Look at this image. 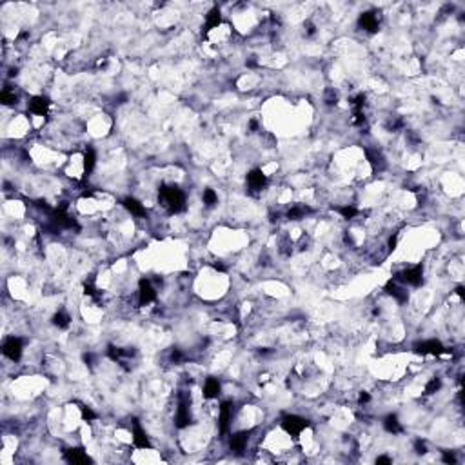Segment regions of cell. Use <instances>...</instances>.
I'll return each mask as SVG.
<instances>
[{
	"mask_svg": "<svg viewBox=\"0 0 465 465\" xmlns=\"http://www.w3.org/2000/svg\"><path fill=\"white\" fill-rule=\"evenodd\" d=\"M0 102L6 104V106H13V104H17V96H15V93H11V91L4 89L0 93Z\"/></svg>",
	"mask_w": 465,
	"mask_h": 465,
	"instance_id": "cell-25",
	"label": "cell"
},
{
	"mask_svg": "<svg viewBox=\"0 0 465 465\" xmlns=\"http://www.w3.org/2000/svg\"><path fill=\"white\" fill-rule=\"evenodd\" d=\"M369 400H371L369 394H367V393H362V394H360V398H358V402H360V404H367Z\"/></svg>",
	"mask_w": 465,
	"mask_h": 465,
	"instance_id": "cell-32",
	"label": "cell"
},
{
	"mask_svg": "<svg viewBox=\"0 0 465 465\" xmlns=\"http://www.w3.org/2000/svg\"><path fill=\"white\" fill-rule=\"evenodd\" d=\"M66 462L80 465V464H89L91 458L84 453V449H69V451H66Z\"/></svg>",
	"mask_w": 465,
	"mask_h": 465,
	"instance_id": "cell-15",
	"label": "cell"
},
{
	"mask_svg": "<svg viewBox=\"0 0 465 465\" xmlns=\"http://www.w3.org/2000/svg\"><path fill=\"white\" fill-rule=\"evenodd\" d=\"M396 280L404 282V284L412 286V287L422 286V282H424V267H422V263H418V265H414V267H409V269H406V271H402V273L396 276Z\"/></svg>",
	"mask_w": 465,
	"mask_h": 465,
	"instance_id": "cell-3",
	"label": "cell"
},
{
	"mask_svg": "<svg viewBox=\"0 0 465 465\" xmlns=\"http://www.w3.org/2000/svg\"><path fill=\"white\" fill-rule=\"evenodd\" d=\"M160 203L169 213H182L185 209V195L182 193V189L174 185H162Z\"/></svg>",
	"mask_w": 465,
	"mask_h": 465,
	"instance_id": "cell-1",
	"label": "cell"
},
{
	"mask_svg": "<svg viewBox=\"0 0 465 465\" xmlns=\"http://www.w3.org/2000/svg\"><path fill=\"white\" fill-rule=\"evenodd\" d=\"M360 26L364 28L365 31H369V33H376L378 31V17H376V13H371V11H367V13H362L360 15Z\"/></svg>",
	"mask_w": 465,
	"mask_h": 465,
	"instance_id": "cell-14",
	"label": "cell"
},
{
	"mask_svg": "<svg viewBox=\"0 0 465 465\" xmlns=\"http://www.w3.org/2000/svg\"><path fill=\"white\" fill-rule=\"evenodd\" d=\"M376 464H391V458H387V456H378V458H376Z\"/></svg>",
	"mask_w": 465,
	"mask_h": 465,
	"instance_id": "cell-34",
	"label": "cell"
},
{
	"mask_svg": "<svg viewBox=\"0 0 465 465\" xmlns=\"http://www.w3.org/2000/svg\"><path fill=\"white\" fill-rule=\"evenodd\" d=\"M440 387H441L440 378H431L429 383L425 385V394H435L436 391H440Z\"/></svg>",
	"mask_w": 465,
	"mask_h": 465,
	"instance_id": "cell-26",
	"label": "cell"
},
{
	"mask_svg": "<svg viewBox=\"0 0 465 465\" xmlns=\"http://www.w3.org/2000/svg\"><path fill=\"white\" fill-rule=\"evenodd\" d=\"M220 394V382L216 378H207L203 383V398L213 400Z\"/></svg>",
	"mask_w": 465,
	"mask_h": 465,
	"instance_id": "cell-18",
	"label": "cell"
},
{
	"mask_svg": "<svg viewBox=\"0 0 465 465\" xmlns=\"http://www.w3.org/2000/svg\"><path fill=\"white\" fill-rule=\"evenodd\" d=\"M171 358H173V362H182V358H184V354L178 351V349H174L173 352H171Z\"/></svg>",
	"mask_w": 465,
	"mask_h": 465,
	"instance_id": "cell-31",
	"label": "cell"
},
{
	"mask_svg": "<svg viewBox=\"0 0 465 465\" xmlns=\"http://www.w3.org/2000/svg\"><path fill=\"white\" fill-rule=\"evenodd\" d=\"M222 22V15H220V9L218 7H213L211 11L207 13V17H205V26H203V33H207V31L215 29V28H218Z\"/></svg>",
	"mask_w": 465,
	"mask_h": 465,
	"instance_id": "cell-17",
	"label": "cell"
},
{
	"mask_svg": "<svg viewBox=\"0 0 465 465\" xmlns=\"http://www.w3.org/2000/svg\"><path fill=\"white\" fill-rule=\"evenodd\" d=\"M249 129H251V131H257V129H258V122H257V120H251V122H249Z\"/></svg>",
	"mask_w": 465,
	"mask_h": 465,
	"instance_id": "cell-35",
	"label": "cell"
},
{
	"mask_svg": "<svg viewBox=\"0 0 465 465\" xmlns=\"http://www.w3.org/2000/svg\"><path fill=\"white\" fill-rule=\"evenodd\" d=\"M84 292L89 294V296H95L96 289H95V286H93V282H86V284H84Z\"/></svg>",
	"mask_w": 465,
	"mask_h": 465,
	"instance_id": "cell-28",
	"label": "cell"
},
{
	"mask_svg": "<svg viewBox=\"0 0 465 465\" xmlns=\"http://www.w3.org/2000/svg\"><path fill=\"white\" fill-rule=\"evenodd\" d=\"M307 213H311L309 207H305V205H294V207H291L289 211H287V218H291V220H300V218H304Z\"/></svg>",
	"mask_w": 465,
	"mask_h": 465,
	"instance_id": "cell-22",
	"label": "cell"
},
{
	"mask_svg": "<svg viewBox=\"0 0 465 465\" xmlns=\"http://www.w3.org/2000/svg\"><path fill=\"white\" fill-rule=\"evenodd\" d=\"M22 340L17 338V336H7L4 344H2V352L4 356H7L11 362H18L20 356H22Z\"/></svg>",
	"mask_w": 465,
	"mask_h": 465,
	"instance_id": "cell-6",
	"label": "cell"
},
{
	"mask_svg": "<svg viewBox=\"0 0 465 465\" xmlns=\"http://www.w3.org/2000/svg\"><path fill=\"white\" fill-rule=\"evenodd\" d=\"M385 291H387L393 298H396V302H400V304H406L407 300H409V294H407V291L404 287L398 286V280H389L387 286H385Z\"/></svg>",
	"mask_w": 465,
	"mask_h": 465,
	"instance_id": "cell-13",
	"label": "cell"
},
{
	"mask_svg": "<svg viewBox=\"0 0 465 465\" xmlns=\"http://www.w3.org/2000/svg\"><path fill=\"white\" fill-rule=\"evenodd\" d=\"M122 205H124L133 216H145V207L138 202L137 198H133V197L124 198V200H122Z\"/></svg>",
	"mask_w": 465,
	"mask_h": 465,
	"instance_id": "cell-16",
	"label": "cell"
},
{
	"mask_svg": "<svg viewBox=\"0 0 465 465\" xmlns=\"http://www.w3.org/2000/svg\"><path fill=\"white\" fill-rule=\"evenodd\" d=\"M396 242H398V238H396V236L389 238V251H394V249H396Z\"/></svg>",
	"mask_w": 465,
	"mask_h": 465,
	"instance_id": "cell-33",
	"label": "cell"
},
{
	"mask_svg": "<svg viewBox=\"0 0 465 465\" xmlns=\"http://www.w3.org/2000/svg\"><path fill=\"white\" fill-rule=\"evenodd\" d=\"M336 213H340L344 218H354V216L358 215V209L352 207V205H342V207H336Z\"/></svg>",
	"mask_w": 465,
	"mask_h": 465,
	"instance_id": "cell-23",
	"label": "cell"
},
{
	"mask_svg": "<svg viewBox=\"0 0 465 465\" xmlns=\"http://www.w3.org/2000/svg\"><path fill=\"white\" fill-rule=\"evenodd\" d=\"M95 166H96V153H95V149L87 147L86 153H84V174H86V178L93 173Z\"/></svg>",
	"mask_w": 465,
	"mask_h": 465,
	"instance_id": "cell-19",
	"label": "cell"
},
{
	"mask_svg": "<svg viewBox=\"0 0 465 465\" xmlns=\"http://www.w3.org/2000/svg\"><path fill=\"white\" fill-rule=\"evenodd\" d=\"M441 460H443L445 464H456V456H454L451 451H445V453H443V456H441Z\"/></svg>",
	"mask_w": 465,
	"mask_h": 465,
	"instance_id": "cell-29",
	"label": "cell"
},
{
	"mask_svg": "<svg viewBox=\"0 0 465 465\" xmlns=\"http://www.w3.org/2000/svg\"><path fill=\"white\" fill-rule=\"evenodd\" d=\"M412 349H414V352H416V354H422V356H425V354L438 356V354H445V352H447V349L443 347V344H441L440 340L418 342V344H414V346H412Z\"/></svg>",
	"mask_w": 465,
	"mask_h": 465,
	"instance_id": "cell-5",
	"label": "cell"
},
{
	"mask_svg": "<svg viewBox=\"0 0 465 465\" xmlns=\"http://www.w3.org/2000/svg\"><path fill=\"white\" fill-rule=\"evenodd\" d=\"M133 445H135L137 449H151L153 447L149 438H147V435H145V431L142 429V425L138 424L137 418L133 420Z\"/></svg>",
	"mask_w": 465,
	"mask_h": 465,
	"instance_id": "cell-8",
	"label": "cell"
},
{
	"mask_svg": "<svg viewBox=\"0 0 465 465\" xmlns=\"http://www.w3.org/2000/svg\"><path fill=\"white\" fill-rule=\"evenodd\" d=\"M155 300H156L155 287L151 286L149 280L142 278V280L138 282V305H147L151 304V302H155Z\"/></svg>",
	"mask_w": 465,
	"mask_h": 465,
	"instance_id": "cell-7",
	"label": "cell"
},
{
	"mask_svg": "<svg viewBox=\"0 0 465 465\" xmlns=\"http://www.w3.org/2000/svg\"><path fill=\"white\" fill-rule=\"evenodd\" d=\"M383 427H385V431L391 433V435H400V433H402V425H400L396 414H389V416L383 418Z\"/></svg>",
	"mask_w": 465,
	"mask_h": 465,
	"instance_id": "cell-20",
	"label": "cell"
},
{
	"mask_svg": "<svg viewBox=\"0 0 465 465\" xmlns=\"http://www.w3.org/2000/svg\"><path fill=\"white\" fill-rule=\"evenodd\" d=\"M189 407H191V398L187 394H180V402H178V409H176V427L178 429H184L191 424V412H189Z\"/></svg>",
	"mask_w": 465,
	"mask_h": 465,
	"instance_id": "cell-4",
	"label": "cell"
},
{
	"mask_svg": "<svg viewBox=\"0 0 465 465\" xmlns=\"http://www.w3.org/2000/svg\"><path fill=\"white\" fill-rule=\"evenodd\" d=\"M53 323L58 329H67L69 323H71V316L67 315L66 311H58V313L53 316Z\"/></svg>",
	"mask_w": 465,
	"mask_h": 465,
	"instance_id": "cell-21",
	"label": "cell"
},
{
	"mask_svg": "<svg viewBox=\"0 0 465 465\" xmlns=\"http://www.w3.org/2000/svg\"><path fill=\"white\" fill-rule=\"evenodd\" d=\"M49 104H51V100H49L48 96L38 95L31 98L29 104H28V109H29V113L36 115V116H44V115L48 113Z\"/></svg>",
	"mask_w": 465,
	"mask_h": 465,
	"instance_id": "cell-10",
	"label": "cell"
},
{
	"mask_svg": "<svg viewBox=\"0 0 465 465\" xmlns=\"http://www.w3.org/2000/svg\"><path fill=\"white\" fill-rule=\"evenodd\" d=\"M414 451H416L418 454H424L425 451H427V447H425V443L422 440H416L414 441Z\"/></svg>",
	"mask_w": 465,
	"mask_h": 465,
	"instance_id": "cell-30",
	"label": "cell"
},
{
	"mask_svg": "<svg viewBox=\"0 0 465 465\" xmlns=\"http://www.w3.org/2000/svg\"><path fill=\"white\" fill-rule=\"evenodd\" d=\"M247 441H249V431H240V433H234L229 438V447L234 453H244L245 447H247Z\"/></svg>",
	"mask_w": 465,
	"mask_h": 465,
	"instance_id": "cell-12",
	"label": "cell"
},
{
	"mask_svg": "<svg viewBox=\"0 0 465 465\" xmlns=\"http://www.w3.org/2000/svg\"><path fill=\"white\" fill-rule=\"evenodd\" d=\"M202 200H203V203H205L207 207H213V205L218 202V197H216V193L213 191V189H205V191H203V195H202Z\"/></svg>",
	"mask_w": 465,
	"mask_h": 465,
	"instance_id": "cell-24",
	"label": "cell"
},
{
	"mask_svg": "<svg viewBox=\"0 0 465 465\" xmlns=\"http://www.w3.org/2000/svg\"><path fill=\"white\" fill-rule=\"evenodd\" d=\"M307 427H309V422L305 418L296 416V414H286L282 418V429L292 438H298L302 435V431L307 429Z\"/></svg>",
	"mask_w": 465,
	"mask_h": 465,
	"instance_id": "cell-2",
	"label": "cell"
},
{
	"mask_svg": "<svg viewBox=\"0 0 465 465\" xmlns=\"http://www.w3.org/2000/svg\"><path fill=\"white\" fill-rule=\"evenodd\" d=\"M80 411H82L84 422H93V420H96V412L93 411L91 407H80Z\"/></svg>",
	"mask_w": 465,
	"mask_h": 465,
	"instance_id": "cell-27",
	"label": "cell"
},
{
	"mask_svg": "<svg viewBox=\"0 0 465 465\" xmlns=\"http://www.w3.org/2000/svg\"><path fill=\"white\" fill-rule=\"evenodd\" d=\"M267 184V176L262 173V169H251L247 173V185L253 191H260Z\"/></svg>",
	"mask_w": 465,
	"mask_h": 465,
	"instance_id": "cell-11",
	"label": "cell"
},
{
	"mask_svg": "<svg viewBox=\"0 0 465 465\" xmlns=\"http://www.w3.org/2000/svg\"><path fill=\"white\" fill-rule=\"evenodd\" d=\"M231 416H232L231 402H222L220 418H218V431H220L222 436L229 433V427H231Z\"/></svg>",
	"mask_w": 465,
	"mask_h": 465,
	"instance_id": "cell-9",
	"label": "cell"
}]
</instances>
